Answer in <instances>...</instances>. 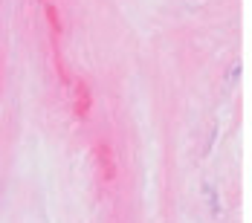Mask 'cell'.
<instances>
[]
</instances>
